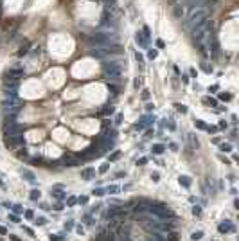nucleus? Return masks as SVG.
<instances>
[{
    "instance_id": "2f4dec72",
    "label": "nucleus",
    "mask_w": 239,
    "mask_h": 241,
    "mask_svg": "<svg viewBox=\"0 0 239 241\" xmlns=\"http://www.w3.org/2000/svg\"><path fill=\"white\" fill-rule=\"evenodd\" d=\"M122 241H131V238H130V236H124V238H122Z\"/></svg>"
},
{
    "instance_id": "4468645a",
    "label": "nucleus",
    "mask_w": 239,
    "mask_h": 241,
    "mask_svg": "<svg viewBox=\"0 0 239 241\" xmlns=\"http://www.w3.org/2000/svg\"><path fill=\"white\" fill-rule=\"evenodd\" d=\"M50 241H65V238H61L60 234H52V236H50Z\"/></svg>"
},
{
    "instance_id": "5701e85b",
    "label": "nucleus",
    "mask_w": 239,
    "mask_h": 241,
    "mask_svg": "<svg viewBox=\"0 0 239 241\" xmlns=\"http://www.w3.org/2000/svg\"><path fill=\"white\" fill-rule=\"evenodd\" d=\"M94 194H95V196H103L104 191H103V189H94Z\"/></svg>"
},
{
    "instance_id": "423d86ee",
    "label": "nucleus",
    "mask_w": 239,
    "mask_h": 241,
    "mask_svg": "<svg viewBox=\"0 0 239 241\" xmlns=\"http://www.w3.org/2000/svg\"><path fill=\"white\" fill-rule=\"evenodd\" d=\"M81 176H83L85 180H92V178L95 176V169H92V167H86V169L81 171Z\"/></svg>"
},
{
    "instance_id": "f03ea898",
    "label": "nucleus",
    "mask_w": 239,
    "mask_h": 241,
    "mask_svg": "<svg viewBox=\"0 0 239 241\" xmlns=\"http://www.w3.org/2000/svg\"><path fill=\"white\" fill-rule=\"evenodd\" d=\"M128 214V207H111L110 209V212H108V216L110 218H124Z\"/></svg>"
},
{
    "instance_id": "9d476101",
    "label": "nucleus",
    "mask_w": 239,
    "mask_h": 241,
    "mask_svg": "<svg viewBox=\"0 0 239 241\" xmlns=\"http://www.w3.org/2000/svg\"><path fill=\"white\" fill-rule=\"evenodd\" d=\"M180 184H182L183 187H189V185H191V180L187 178V176H180Z\"/></svg>"
},
{
    "instance_id": "a211bd4d",
    "label": "nucleus",
    "mask_w": 239,
    "mask_h": 241,
    "mask_svg": "<svg viewBox=\"0 0 239 241\" xmlns=\"http://www.w3.org/2000/svg\"><path fill=\"white\" fill-rule=\"evenodd\" d=\"M45 221H47L45 218H36V220H34V223H36V225H40V227H41V225H45Z\"/></svg>"
},
{
    "instance_id": "393cba45",
    "label": "nucleus",
    "mask_w": 239,
    "mask_h": 241,
    "mask_svg": "<svg viewBox=\"0 0 239 241\" xmlns=\"http://www.w3.org/2000/svg\"><path fill=\"white\" fill-rule=\"evenodd\" d=\"M76 198H69V201H67V203H69V207H72V205H74V203H76Z\"/></svg>"
},
{
    "instance_id": "412c9836",
    "label": "nucleus",
    "mask_w": 239,
    "mask_h": 241,
    "mask_svg": "<svg viewBox=\"0 0 239 241\" xmlns=\"http://www.w3.org/2000/svg\"><path fill=\"white\" fill-rule=\"evenodd\" d=\"M176 108H178V112H182V113H185V112H187V108H185L183 104H176Z\"/></svg>"
},
{
    "instance_id": "6e6552de",
    "label": "nucleus",
    "mask_w": 239,
    "mask_h": 241,
    "mask_svg": "<svg viewBox=\"0 0 239 241\" xmlns=\"http://www.w3.org/2000/svg\"><path fill=\"white\" fill-rule=\"evenodd\" d=\"M153 153H157V155L164 153V146H162V144H155V146H153Z\"/></svg>"
},
{
    "instance_id": "4be33fe9",
    "label": "nucleus",
    "mask_w": 239,
    "mask_h": 241,
    "mask_svg": "<svg viewBox=\"0 0 239 241\" xmlns=\"http://www.w3.org/2000/svg\"><path fill=\"white\" fill-rule=\"evenodd\" d=\"M25 218H27V220H32V218H34L32 211H25Z\"/></svg>"
},
{
    "instance_id": "ddd939ff",
    "label": "nucleus",
    "mask_w": 239,
    "mask_h": 241,
    "mask_svg": "<svg viewBox=\"0 0 239 241\" xmlns=\"http://www.w3.org/2000/svg\"><path fill=\"white\" fill-rule=\"evenodd\" d=\"M52 196H54V198H58V200H61V198H65V194H63V191H52Z\"/></svg>"
},
{
    "instance_id": "cd10ccee",
    "label": "nucleus",
    "mask_w": 239,
    "mask_h": 241,
    "mask_svg": "<svg viewBox=\"0 0 239 241\" xmlns=\"http://www.w3.org/2000/svg\"><path fill=\"white\" fill-rule=\"evenodd\" d=\"M13 211H14V212H20L22 207H20V205H14V207H13Z\"/></svg>"
},
{
    "instance_id": "c756f323",
    "label": "nucleus",
    "mask_w": 239,
    "mask_h": 241,
    "mask_svg": "<svg viewBox=\"0 0 239 241\" xmlns=\"http://www.w3.org/2000/svg\"><path fill=\"white\" fill-rule=\"evenodd\" d=\"M106 169H108V164H104V166H103V167H101L99 171H101V173H104V171H106Z\"/></svg>"
},
{
    "instance_id": "c85d7f7f",
    "label": "nucleus",
    "mask_w": 239,
    "mask_h": 241,
    "mask_svg": "<svg viewBox=\"0 0 239 241\" xmlns=\"http://www.w3.org/2000/svg\"><path fill=\"white\" fill-rule=\"evenodd\" d=\"M115 158H119V153H113V155L110 157V160H115Z\"/></svg>"
},
{
    "instance_id": "9b49d317",
    "label": "nucleus",
    "mask_w": 239,
    "mask_h": 241,
    "mask_svg": "<svg viewBox=\"0 0 239 241\" xmlns=\"http://www.w3.org/2000/svg\"><path fill=\"white\" fill-rule=\"evenodd\" d=\"M119 185H110L108 189H106V192H110V194H115V192H119Z\"/></svg>"
},
{
    "instance_id": "7c9ffc66",
    "label": "nucleus",
    "mask_w": 239,
    "mask_h": 241,
    "mask_svg": "<svg viewBox=\"0 0 239 241\" xmlns=\"http://www.w3.org/2000/svg\"><path fill=\"white\" fill-rule=\"evenodd\" d=\"M146 162H148V158H140V160H139V164H140V166H144Z\"/></svg>"
},
{
    "instance_id": "7ed1b4c3",
    "label": "nucleus",
    "mask_w": 239,
    "mask_h": 241,
    "mask_svg": "<svg viewBox=\"0 0 239 241\" xmlns=\"http://www.w3.org/2000/svg\"><path fill=\"white\" fill-rule=\"evenodd\" d=\"M149 211L153 212V214H157L158 218H162V220H164V218H167V216H171V211L165 207V205H160V207H151Z\"/></svg>"
},
{
    "instance_id": "6ab92c4d",
    "label": "nucleus",
    "mask_w": 239,
    "mask_h": 241,
    "mask_svg": "<svg viewBox=\"0 0 239 241\" xmlns=\"http://www.w3.org/2000/svg\"><path fill=\"white\" fill-rule=\"evenodd\" d=\"M201 236H203V232H194V234H192V239H194V241H196V239H201Z\"/></svg>"
},
{
    "instance_id": "39448f33",
    "label": "nucleus",
    "mask_w": 239,
    "mask_h": 241,
    "mask_svg": "<svg viewBox=\"0 0 239 241\" xmlns=\"http://www.w3.org/2000/svg\"><path fill=\"white\" fill-rule=\"evenodd\" d=\"M95 241H115V236L111 232H103V234H99L95 238Z\"/></svg>"
},
{
    "instance_id": "dca6fc26",
    "label": "nucleus",
    "mask_w": 239,
    "mask_h": 241,
    "mask_svg": "<svg viewBox=\"0 0 239 241\" xmlns=\"http://www.w3.org/2000/svg\"><path fill=\"white\" fill-rule=\"evenodd\" d=\"M196 128H199V130H207L209 126H207V124H203L201 120H196Z\"/></svg>"
},
{
    "instance_id": "a878e982",
    "label": "nucleus",
    "mask_w": 239,
    "mask_h": 241,
    "mask_svg": "<svg viewBox=\"0 0 239 241\" xmlns=\"http://www.w3.org/2000/svg\"><path fill=\"white\" fill-rule=\"evenodd\" d=\"M72 227H74V223H72V221H69V223H65V229H67V230H70Z\"/></svg>"
},
{
    "instance_id": "f3484780",
    "label": "nucleus",
    "mask_w": 239,
    "mask_h": 241,
    "mask_svg": "<svg viewBox=\"0 0 239 241\" xmlns=\"http://www.w3.org/2000/svg\"><path fill=\"white\" fill-rule=\"evenodd\" d=\"M192 214H194V216H199V214H201V209H199L198 205H194V207H192Z\"/></svg>"
},
{
    "instance_id": "2eb2a0df",
    "label": "nucleus",
    "mask_w": 239,
    "mask_h": 241,
    "mask_svg": "<svg viewBox=\"0 0 239 241\" xmlns=\"http://www.w3.org/2000/svg\"><path fill=\"white\" fill-rule=\"evenodd\" d=\"M23 176H27V180H29V182H34V175L29 173V171H23Z\"/></svg>"
},
{
    "instance_id": "f257e3e1",
    "label": "nucleus",
    "mask_w": 239,
    "mask_h": 241,
    "mask_svg": "<svg viewBox=\"0 0 239 241\" xmlns=\"http://www.w3.org/2000/svg\"><path fill=\"white\" fill-rule=\"evenodd\" d=\"M104 72H106L108 79H119L120 74H122V69H120V65H117V63H106Z\"/></svg>"
},
{
    "instance_id": "20e7f679",
    "label": "nucleus",
    "mask_w": 239,
    "mask_h": 241,
    "mask_svg": "<svg viewBox=\"0 0 239 241\" xmlns=\"http://www.w3.org/2000/svg\"><path fill=\"white\" fill-rule=\"evenodd\" d=\"M218 230L221 232V234H227V232H234V225H232L230 221H225V223H219Z\"/></svg>"
},
{
    "instance_id": "1a4fd4ad",
    "label": "nucleus",
    "mask_w": 239,
    "mask_h": 241,
    "mask_svg": "<svg viewBox=\"0 0 239 241\" xmlns=\"http://www.w3.org/2000/svg\"><path fill=\"white\" fill-rule=\"evenodd\" d=\"M29 198H31L32 201L40 200V191H36V189H34V191H31V196H29Z\"/></svg>"
},
{
    "instance_id": "aec40b11",
    "label": "nucleus",
    "mask_w": 239,
    "mask_h": 241,
    "mask_svg": "<svg viewBox=\"0 0 239 241\" xmlns=\"http://www.w3.org/2000/svg\"><path fill=\"white\" fill-rule=\"evenodd\" d=\"M203 101H205L207 104H212V106H216V101H214V99H210V97H205Z\"/></svg>"
},
{
    "instance_id": "f8f14e48",
    "label": "nucleus",
    "mask_w": 239,
    "mask_h": 241,
    "mask_svg": "<svg viewBox=\"0 0 239 241\" xmlns=\"http://www.w3.org/2000/svg\"><path fill=\"white\" fill-rule=\"evenodd\" d=\"M219 150L225 151V153H228V151H232V146H230V144H221V146H219Z\"/></svg>"
},
{
    "instance_id": "bb28decb",
    "label": "nucleus",
    "mask_w": 239,
    "mask_h": 241,
    "mask_svg": "<svg viewBox=\"0 0 239 241\" xmlns=\"http://www.w3.org/2000/svg\"><path fill=\"white\" fill-rule=\"evenodd\" d=\"M151 178H153L155 182H158V180H160V178H158V173H153V175H151Z\"/></svg>"
},
{
    "instance_id": "b1692460",
    "label": "nucleus",
    "mask_w": 239,
    "mask_h": 241,
    "mask_svg": "<svg viewBox=\"0 0 239 241\" xmlns=\"http://www.w3.org/2000/svg\"><path fill=\"white\" fill-rule=\"evenodd\" d=\"M77 201H79V203H83V205H85V203H86V201H88V198H86V196H81V198H77Z\"/></svg>"
},
{
    "instance_id": "0eeeda50",
    "label": "nucleus",
    "mask_w": 239,
    "mask_h": 241,
    "mask_svg": "<svg viewBox=\"0 0 239 241\" xmlns=\"http://www.w3.org/2000/svg\"><path fill=\"white\" fill-rule=\"evenodd\" d=\"M113 110H115V108H113V106H111V104H106V106H104V108H103V113H104V115H108V113H113Z\"/></svg>"
}]
</instances>
